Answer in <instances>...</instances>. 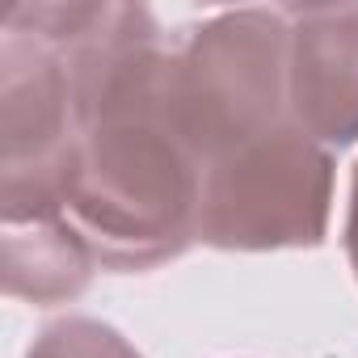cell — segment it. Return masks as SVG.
<instances>
[{"label":"cell","mask_w":358,"mask_h":358,"mask_svg":"<svg viewBox=\"0 0 358 358\" xmlns=\"http://www.w3.org/2000/svg\"><path fill=\"white\" fill-rule=\"evenodd\" d=\"M80 143L64 215L106 270H152L199 241L203 164L169 118L164 34L143 5H93L59 51Z\"/></svg>","instance_id":"cell-1"},{"label":"cell","mask_w":358,"mask_h":358,"mask_svg":"<svg viewBox=\"0 0 358 358\" xmlns=\"http://www.w3.org/2000/svg\"><path fill=\"white\" fill-rule=\"evenodd\" d=\"M287 51V9H228L173 47L169 118L203 169L291 118Z\"/></svg>","instance_id":"cell-2"},{"label":"cell","mask_w":358,"mask_h":358,"mask_svg":"<svg viewBox=\"0 0 358 358\" xmlns=\"http://www.w3.org/2000/svg\"><path fill=\"white\" fill-rule=\"evenodd\" d=\"M333 177V152L287 118L203 169L199 241L220 253L316 249L329 236Z\"/></svg>","instance_id":"cell-3"},{"label":"cell","mask_w":358,"mask_h":358,"mask_svg":"<svg viewBox=\"0 0 358 358\" xmlns=\"http://www.w3.org/2000/svg\"><path fill=\"white\" fill-rule=\"evenodd\" d=\"M80 143L68 59L30 30L0 34V224L64 215Z\"/></svg>","instance_id":"cell-4"},{"label":"cell","mask_w":358,"mask_h":358,"mask_svg":"<svg viewBox=\"0 0 358 358\" xmlns=\"http://www.w3.org/2000/svg\"><path fill=\"white\" fill-rule=\"evenodd\" d=\"M287 110L324 148L358 143V0L287 9Z\"/></svg>","instance_id":"cell-5"},{"label":"cell","mask_w":358,"mask_h":358,"mask_svg":"<svg viewBox=\"0 0 358 358\" xmlns=\"http://www.w3.org/2000/svg\"><path fill=\"white\" fill-rule=\"evenodd\" d=\"M93 266V253L68 215L0 224V278L13 299H30L38 308L68 303L89 287Z\"/></svg>","instance_id":"cell-6"},{"label":"cell","mask_w":358,"mask_h":358,"mask_svg":"<svg viewBox=\"0 0 358 358\" xmlns=\"http://www.w3.org/2000/svg\"><path fill=\"white\" fill-rule=\"evenodd\" d=\"M26 358H143V354L106 320L64 316L30 341Z\"/></svg>","instance_id":"cell-7"},{"label":"cell","mask_w":358,"mask_h":358,"mask_svg":"<svg viewBox=\"0 0 358 358\" xmlns=\"http://www.w3.org/2000/svg\"><path fill=\"white\" fill-rule=\"evenodd\" d=\"M341 245H345L350 270H354V278H358V164H354V177H350V207H345V232H341Z\"/></svg>","instance_id":"cell-8"}]
</instances>
